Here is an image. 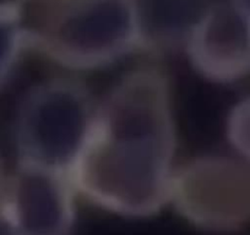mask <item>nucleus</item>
<instances>
[{
	"mask_svg": "<svg viewBox=\"0 0 250 235\" xmlns=\"http://www.w3.org/2000/svg\"><path fill=\"white\" fill-rule=\"evenodd\" d=\"M170 78L144 65L98 102L90 137L70 172L79 198L112 215L153 217L170 203L177 172Z\"/></svg>",
	"mask_w": 250,
	"mask_h": 235,
	"instance_id": "f257e3e1",
	"label": "nucleus"
},
{
	"mask_svg": "<svg viewBox=\"0 0 250 235\" xmlns=\"http://www.w3.org/2000/svg\"><path fill=\"white\" fill-rule=\"evenodd\" d=\"M27 50L64 69L105 68L139 52L128 0H15Z\"/></svg>",
	"mask_w": 250,
	"mask_h": 235,
	"instance_id": "f03ea898",
	"label": "nucleus"
},
{
	"mask_svg": "<svg viewBox=\"0 0 250 235\" xmlns=\"http://www.w3.org/2000/svg\"><path fill=\"white\" fill-rule=\"evenodd\" d=\"M97 105L73 78H48L31 87L14 123L18 162L70 174L90 137Z\"/></svg>",
	"mask_w": 250,
	"mask_h": 235,
	"instance_id": "7ed1b4c3",
	"label": "nucleus"
},
{
	"mask_svg": "<svg viewBox=\"0 0 250 235\" xmlns=\"http://www.w3.org/2000/svg\"><path fill=\"white\" fill-rule=\"evenodd\" d=\"M169 205L201 229H240L250 223V167L239 158L220 156L178 167Z\"/></svg>",
	"mask_w": 250,
	"mask_h": 235,
	"instance_id": "20e7f679",
	"label": "nucleus"
},
{
	"mask_svg": "<svg viewBox=\"0 0 250 235\" xmlns=\"http://www.w3.org/2000/svg\"><path fill=\"white\" fill-rule=\"evenodd\" d=\"M78 194L62 170L18 162L6 175V207L14 235H71Z\"/></svg>",
	"mask_w": 250,
	"mask_h": 235,
	"instance_id": "39448f33",
	"label": "nucleus"
},
{
	"mask_svg": "<svg viewBox=\"0 0 250 235\" xmlns=\"http://www.w3.org/2000/svg\"><path fill=\"white\" fill-rule=\"evenodd\" d=\"M184 52L206 80H240L250 73V19L232 0H216L189 37Z\"/></svg>",
	"mask_w": 250,
	"mask_h": 235,
	"instance_id": "423d86ee",
	"label": "nucleus"
},
{
	"mask_svg": "<svg viewBox=\"0 0 250 235\" xmlns=\"http://www.w3.org/2000/svg\"><path fill=\"white\" fill-rule=\"evenodd\" d=\"M139 52L184 50L188 39L216 0H128Z\"/></svg>",
	"mask_w": 250,
	"mask_h": 235,
	"instance_id": "0eeeda50",
	"label": "nucleus"
},
{
	"mask_svg": "<svg viewBox=\"0 0 250 235\" xmlns=\"http://www.w3.org/2000/svg\"><path fill=\"white\" fill-rule=\"evenodd\" d=\"M27 50L15 0H0V87L9 80Z\"/></svg>",
	"mask_w": 250,
	"mask_h": 235,
	"instance_id": "6e6552de",
	"label": "nucleus"
},
{
	"mask_svg": "<svg viewBox=\"0 0 250 235\" xmlns=\"http://www.w3.org/2000/svg\"><path fill=\"white\" fill-rule=\"evenodd\" d=\"M226 134L237 157L250 167V97L239 100L230 109Z\"/></svg>",
	"mask_w": 250,
	"mask_h": 235,
	"instance_id": "1a4fd4ad",
	"label": "nucleus"
},
{
	"mask_svg": "<svg viewBox=\"0 0 250 235\" xmlns=\"http://www.w3.org/2000/svg\"><path fill=\"white\" fill-rule=\"evenodd\" d=\"M6 175L0 162V235H14L6 207Z\"/></svg>",
	"mask_w": 250,
	"mask_h": 235,
	"instance_id": "9d476101",
	"label": "nucleus"
},
{
	"mask_svg": "<svg viewBox=\"0 0 250 235\" xmlns=\"http://www.w3.org/2000/svg\"><path fill=\"white\" fill-rule=\"evenodd\" d=\"M232 1L250 19V0H232Z\"/></svg>",
	"mask_w": 250,
	"mask_h": 235,
	"instance_id": "9b49d317",
	"label": "nucleus"
}]
</instances>
